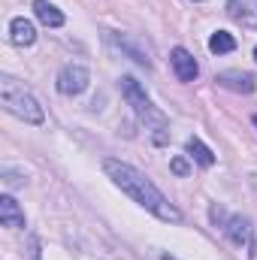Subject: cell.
<instances>
[{
	"mask_svg": "<svg viewBox=\"0 0 257 260\" xmlns=\"http://www.w3.org/2000/svg\"><path fill=\"white\" fill-rule=\"evenodd\" d=\"M103 173H106L133 203H139L142 209H148L154 218H160V221H167V224H179V221H182V212L151 185V179H145V176H142L139 170H133L130 164L115 160V157H106V160H103Z\"/></svg>",
	"mask_w": 257,
	"mask_h": 260,
	"instance_id": "obj_1",
	"label": "cell"
},
{
	"mask_svg": "<svg viewBox=\"0 0 257 260\" xmlns=\"http://www.w3.org/2000/svg\"><path fill=\"white\" fill-rule=\"evenodd\" d=\"M121 91H124L127 103L133 106L136 118L145 124V130H151L154 145H164V142L170 139V133H167V115H164L160 109H154V103L148 100V94L142 91V85H139L133 76H121Z\"/></svg>",
	"mask_w": 257,
	"mask_h": 260,
	"instance_id": "obj_2",
	"label": "cell"
},
{
	"mask_svg": "<svg viewBox=\"0 0 257 260\" xmlns=\"http://www.w3.org/2000/svg\"><path fill=\"white\" fill-rule=\"evenodd\" d=\"M0 103H3V109H6L9 115L21 118L24 124H43V121H46V112H43V106L37 103V97H34L21 82H15L12 76H3V79H0Z\"/></svg>",
	"mask_w": 257,
	"mask_h": 260,
	"instance_id": "obj_3",
	"label": "cell"
},
{
	"mask_svg": "<svg viewBox=\"0 0 257 260\" xmlns=\"http://www.w3.org/2000/svg\"><path fill=\"white\" fill-rule=\"evenodd\" d=\"M88 82H91V73H88L82 64H67L64 70L58 73V91L67 94V97L82 94V91L88 88Z\"/></svg>",
	"mask_w": 257,
	"mask_h": 260,
	"instance_id": "obj_4",
	"label": "cell"
},
{
	"mask_svg": "<svg viewBox=\"0 0 257 260\" xmlns=\"http://www.w3.org/2000/svg\"><path fill=\"white\" fill-rule=\"evenodd\" d=\"M227 15L242 27L257 30V0H227Z\"/></svg>",
	"mask_w": 257,
	"mask_h": 260,
	"instance_id": "obj_5",
	"label": "cell"
},
{
	"mask_svg": "<svg viewBox=\"0 0 257 260\" xmlns=\"http://www.w3.org/2000/svg\"><path fill=\"white\" fill-rule=\"evenodd\" d=\"M170 64H173V70H176V79H179V82H194L197 73H200V67H197V61H194V55L188 52V49H182V46L173 49Z\"/></svg>",
	"mask_w": 257,
	"mask_h": 260,
	"instance_id": "obj_6",
	"label": "cell"
},
{
	"mask_svg": "<svg viewBox=\"0 0 257 260\" xmlns=\"http://www.w3.org/2000/svg\"><path fill=\"white\" fill-rule=\"evenodd\" d=\"M215 82L224 85V88H230V91H236V94H251V91H254V76H251V73H242V70L218 73Z\"/></svg>",
	"mask_w": 257,
	"mask_h": 260,
	"instance_id": "obj_7",
	"label": "cell"
},
{
	"mask_svg": "<svg viewBox=\"0 0 257 260\" xmlns=\"http://www.w3.org/2000/svg\"><path fill=\"white\" fill-rule=\"evenodd\" d=\"M9 43L18 46V49L34 46V43H37V27H34V21H27V18H12V21H9Z\"/></svg>",
	"mask_w": 257,
	"mask_h": 260,
	"instance_id": "obj_8",
	"label": "cell"
},
{
	"mask_svg": "<svg viewBox=\"0 0 257 260\" xmlns=\"http://www.w3.org/2000/svg\"><path fill=\"white\" fill-rule=\"evenodd\" d=\"M0 224H3V227H12V230L24 227V212L18 209V203L9 194L0 197Z\"/></svg>",
	"mask_w": 257,
	"mask_h": 260,
	"instance_id": "obj_9",
	"label": "cell"
},
{
	"mask_svg": "<svg viewBox=\"0 0 257 260\" xmlns=\"http://www.w3.org/2000/svg\"><path fill=\"white\" fill-rule=\"evenodd\" d=\"M34 12H37V18L46 27H61L64 24V12L55 3H49V0H34Z\"/></svg>",
	"mask_w": 257,
	"mask_h": 260,
	"instance_id": "obj_10",
	"label": "cell"
},
{
	"mask_svg": "<svg viewBox=\"0 0 257 260\" xmlns=\"http://www.w3.org/2000/svg\"><path fill=\"white\" fill-rule=\"evenodd\" d=\"M224 230H227V236H230L236 245H248V239H251V224H248V218H242V215H233Z\"/></svg>",
	"mask_w": 257,
	"mask_h": 260,
	"instance_id": "obj_11",
	"label": "cell"
},
{
	"mask_svg": "<svg viewBox=\"0 0 257 260\" xmlns=\"http://www.w3.org/2000/svg\"><path fill=\"white\" fill-rule=\"evenodd\" d=\"M185 148H188V154H191L200 167H212V164H215V154H212V148H206V145H203L197 136H191V139L185 142Z\"/></svg>",
	"mask_w": 257,
	"mask_h": 260,
	"instance_id": "obj_12",
	"label": "cell"
},
{
	"mask_svg": "<svg viewBox=\"0 0 257 260\" xmlns=\"http://www.w3.org/2000/svg\"><path fill=\"white\" fill-rule=\"evenodd\" d=\"M209 49H212L215 55H227V52H233V49H236V40H233L227 30H218V34H212Z\"/></svg>",
	"mask_w": 257,
	"mask_h": 260,
	"instance_id": "obj_13",
	"label": "cell"
},
{
	"mask_svg": "<svg viewBox=\"0 0 257 260\" xmlns=\"http://www.w3.org/2000/svg\"><path fill=\"white\" fill-rule=\"evenodd\" d=\"M170 170H173L176 176H188V173H191V167H188L185 157H173V160H170Z\"/></svg>",
	"mask_w": 257,
	"mask_h": 260,
	"instance_id": "obj_14",
	"label": "cell"
},
{
	"mask_svg": "<svg viewBox=\"0 0 257 260\" xmlns=\"http://www.w3.org/2000/svg\"><path fill=\"white\" fill-rule=\"evenodd\" d=\"M160 260H176V257H170V254H164V257H160Z\"/></svg>",
	"mask_w": 257,
	"mask_h": 260,
	"instance_id": "obj_15",
	"label": "cell"
},
{
	"mask_svg": "<svg viewBox=\"0 0 257 260\" xmlns=\"http://www.w3.org/2000/svg\"><path fill=\"white\" fill-rule=\"evenodd\" d=\"M254 127H257V115H254Z\"/></svg>",
	"mask_w": 257,
	"mask_h": 260,
	"instance_id": "obj_16",
	"label": "cell"
},
{
	"mask_svg": "<svg viewBox=\"0 0 257 260\" xmlns=\"http://www.w3.org/2000/svg\"><path fill=\"white\" fill-rule=\"evenodd\" d=\"M194 3H203V0H194Z\"/></svg>",
	"mask_w": 257,
	"mask_h": 260,
	"instance_id": "obj_17",
	"label": "cell"
},
{
	"mask_svg": "<svg viewBox=\"0 0 257 260\" xmlns=\"http://www.w3.org/2000/svg\"><path fill=\"white\" fill-rule=\"evenodd\" d=\"M254 58H257V49H254Z\"/></svg>",
	"mask_w": 257,
	"mask_h": 260,
	"instance_id": "obj_18",
	"label": "cell"
}]
</instances>
